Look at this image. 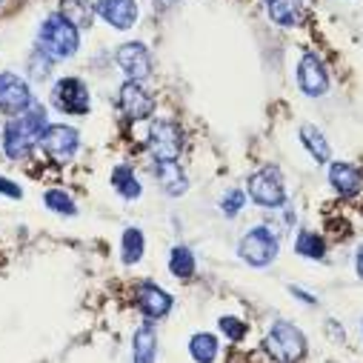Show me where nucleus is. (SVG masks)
Returning <instances> with one entry per match:
<instances>
[{
  "mask_svg": "<svg viewBox=\"0 0 363 363\" xmlns=\"http://www.w3.org/2000/svg\"><path fill=\"white\" fill-rule=\"evenodd\" d=\"M35 106L29 83L15 72H0V115L18 118Z\"/></svg>",
  "mask_w": 363,
  "mask_h": 363,
  "instance_id": "1a4fd4ad",
  "label": "nucleus"
},
{
  "mask_svg": "<svg viewBox=\"0 0 363 363\" xmlns=\"http://www.w3.org/2000/svg\"><path fill=\"white\" fill-rule=\"evenodd\" d=\"M295 252L306 260H323L326 257V240L312 229H301L295 238Z\"/></svg>",
  "mask_w": 363,
  "mask_h": 363,
  "instance_id": "b1692460",
  "label": "nucleus"
},
{
  "mask_svg": "<svg viewBox=\"0 0 363 363\" xmlns=\"http://www.w3.org/2000/svg\"><path fill=\"white\" fill-rule=\"evenodd\" d=\"M95 15L106 26H112L118 32H126V29H132L138 23L140 9H138V0H98Z\"/></svg>",
  "mask_w": 363,
  "mask_h": 363,
  "instance_id": "4468645a",
  "label": "nucleus"
},
{
  "mask_svg": "<svg viewBox=\"0 0 363 363\" xmlns=\"http://www.w3.org/2000/svg\"><path fill=\"white\" fill-rule=\"evenodd\" d=\"M246 192L252 198V203H257L260 209H284L289 201L286 184H284V172L278 166H260L249 174L246 180Z\"/></svg>",
  "mask_w": 363,
  "mask_h": 363,
  "instance_id": "20e7f679",
  "label": "nucleus"
},
{
  "mask_svg": "<svg viewBox=\"0 0 363 363\" xmlns=\"http://www.w3.org/2000/svg\"><path fill=\"white\" fill-rule=\"evenodd\" d=\"M143 252H146V238L138 226H129L123 232V240H121V257L126 266H138L143 260Z\"/></svg>",
  "mask_w": 363,
  "mask_h": 363,
  "instance_id": "5701e85b",
  "label": "nucleus"
},
{
  "mask_svg": "<svg viewBox=\"0 0 363 363\" xmlns=\"http://www.w3.org/2000/svg\"><path fill=\"white\" fill-rule=\"evenodd\" d=\"M52 106L63 115H89L92 109V95L80 77H60L52 86Z\"/></svg>",
  "mask_w": 363,
  "mask_h": 363,
  "instance_id": "0eeeda50",
  "label": "nucleus"
},
{
  "mask_svg": "<svg viewBox=\"0 0 363 363\" xmlns=\"http://www.w3.org/2000/svg\"><path fill=\"white\" fill-rule=\"evenodd\" d=\"M118 106L129 121H149L155 112V98L143 89V83L138 80H126L118 92Z\"/></svg>",
  "mask_w": 363,
  "mask_h": 363,
  "instance_id": "ddd939ff",
  "label": "nucleus"
},
{
  "mask_svg": "<svg viewBox=\"0 0 363 363\" xmlns=\"http://www.w3.org/2000/svg\"><path fill=\"white\" fill-rule=\"evenodd\" d=\"M263 9L281 29H295L303 21V0H263Z\"/></svg>",
  "mask_w": 363,
  "mask_h": 363,
  "instance_id": "dca6fc26",
  "label": "nucleus"
},
{
  "mask_svg": "<svg viewBox=\"0 0 363 363\" xmlns=\"http://www.w3.org/2000/svg\"><path fill=\"white\" fill-rule=\"evenodd\" d=\"M49 126V112L43 104L35 101V106L18 118H9L6 126H4V155L9 160H26L35 146L40 143V135L43 129Z\"/></svg>",
  "mask_w": 363,
  "mask_h": 363,
  "instance_id": "f257e3e1",
  "label": "nucleus"
},
{
  "mask_svg": "<svg viewBox=\"0 0 363 363\" xmlns=\"http://www.w3.org/2000/svg\"><path fill=\"white\" fill-rule=\"evenodd\" d=\"M52 57L43 52V49H32V55H29V77L32 80H46L49 74H52Z\"/></svg>",
  "mask_w": 363,
  "mask_h": 363,
  "instance_id": "bb28decb",
  "label": "nucleus"
},
{
  "mask_svg": "<svg viewBox=\"0 0 363 363\" xmlns=\"http://www.w3.org/2000/svg\"><path fill=\"white\" fill-rule=\"evenodd\" d=\"M263 352L275 363H301L306 354V335L289 320H275L263 337Z\"/></svg>",
  "mask_w": 363,
  "mask_h": 363,
  "instance_id": "7ed1b4c3",
  "label": "nucleus"
},
{
  "mask_svg": "<svg viewBox=\"0 0 363 363\" xmlns=\"http://www.w3.org/2000/svg\"><path fill=\"white\" fill-rule=\"evenodd\" d=\"M360 335H363V320H360Z\"/></svg>",
  "mask_w": 363,
  "mask_h": 363,
  "instance_id": "473e14b6",
  "label": "nucleus"
},
{
  "mask_svg": "<svg viewBox=\"0 0 363 363\" xmlns=\"http://www.w3.org/2000/svg\"><path fill=\"white\" fill-rule=\"evenodd\" d=\"M115 60L121 66V72L126 74V80H138L143 83L146 77H152V52L146 43L140 40H126L118 46Z\"/></svg>",
  "mask_w": 363,
  "mask_h": 363,
  "instance_id": "9d476101",
  "label": "nucleus"
},
{
  "mask_svg": "<svg viewBox=\"0 0 363 363\" xmlns=\"http://www.w3.org/2000/svg\"><path fill=\"white\" fill-rule=\"evenodd\" d=\"M243 206H246V192H240V189H229V192H223V198H220V212H223L226 218L240 215Z\"/></svg>",
  "mask_w": 363,
  "mask_h": 363,
  "instance_id": "c85d7f7f",
  "label": "nucleus"
},
{
  "mask_svg": "<svg viewBox=\"0 0 363 363\" xmlns=\"http://www.w3.org/2000/svg\"><path fill=\"white\" fill-rule=\"evenodd\" d=\"M132 360L135 363H155L157 360V332L146 320L132 335Z\"/></svg>",
  "mask_w": 363,
  "mask_h": 363,
  "instance_id": "a211bd4d",
  "label": "nucleus"
},
{
  "mask_svg": "<svg viewBox=\"0 0 363 363\" xmlns=\"http://www.w3.org/2000/svg\"><path fill=\"white\" fill-rule=\"evenodd\" d=\"M109 184H112V189H115L123 201H138V198L143 195V186H140V180H138V174H135V169H132L129 163H121V166L112 169Z\"/></svg>",
  "mask_w": 363,
  "mask_h": 363,
  "instance_id": "6ab92c4d",
  "label": "nucleus"
},
{
  "mask_svg": "<svg viewBox=\"0 0 363 363\" xmlns=\"http://www.w3.org/2000/svg\"><path fill=\"white\" fill-rule=\"evenodd\" d=\"M38 49H43L52 60H69L80 49V29L66 15L55 12L38 29Z\"/></svg>",
  "mask_w": 363,
  "mask_h": 363,
  "instance_id": "f03ea898",
  "label": "nucleus"
},
{
  "mask_svg": "<svg viewBox=\"0 0 363 363\" xmlns=\"http://www.w3.org/2000/svg\"><path fill=\"white\" fill-rule=\"evenodd\" d=\"M135 303H138L140 315H143L149 323H155V320H163V318L172 312L174 298H172L163 286H157V284H152V281H143V284H138V289H135Z\"/></svg>",
  "mask_w": 363,
  "mask_h": 363,
  "instance_id": "9b49d317",
  "label": "nucleus"
},
{
  "mask_svg": "<svg viewBox=\"0 0 363 363\" xmlns=\"http://www.w3.org/2000/svg\"><path fill=\"white\" fill-rule=\"evenodd\" d=\"M329 186L335 189L337 198L352 201L363 189V172L346 160H335V163H329Z\"/></svg>",
  "mask_w": 363,
  "mask_h": 363,
  "instance_id": "2eb2a0df",
  "label": "nucleus"
},
{
  "mask_svg": "<svg viewBox=\"0 0 363 363\" xmlns=\"http://www.w3.org/2000/svg\"><path fill=\"white\" fill-rule=\"evenodd\" d=\"M289 292H292V298H298V301H303L306 306H315L318 303V298H312L306 289H301V286H289Z\"/></svg>",
  "mask_w": 363,
  "mask_h": 363,
  "instance_id": "7c9ffc66",
  "label": "nucleus"
},
{
  "mask_svg": "<svg viewBox=\"0 0 363 363\" xmlns=\"http://www.w3.org/2000/svg\"><path fill=\"white\" fill-rule=\"evenodd\" d=\"M169 272H172L174 278H180V281H189L195 272H198L195 252L189 246H184V243L172 246V252H169Z\"/></svg>",
  "mask_w": 363,
  "mask_h": 363,
  "instance_id": "aec40b11",
  "label": "nucleus"
},
{
  "mask_svg": "<svg viewBox=\"0 0 363 363\" xmlns=\"http://www.w3.org/2000/svg\"><path fill=\"white\" fill-rule=\"evenodd\" d=\"M278 252H281L278 235L272 232L269 226H263V223L255 226V229H249V232L240 238V243H238L240 260L249 263V266H255V269H266L269 263H275Z\"/></svg>",
  "mask_w": 363,
  "mask_h": 363,
  "instance_id": "39448f33",
  "label": "nucleus"
},
{
  "mask_svg": "<svg viewBox=\"0 0 363 363\" xmlns=\"http://www.w3.org/2000/svg\"><path fill=\"white\" fill-rule=\"evenodd\" d=\"M354 272H357V278H363V243H360V249L354 252Z\"/></svg>",
  "mask_w": 363,
  "mask_h": 363,
  "instance_id": "2f4dec72",
  "label": "nucleus"
},
{
  "mask_svg": "<svg viewBox=\"0 0 363 363\" xmlns=\"http://www.w3.org/2000/svg\"><path fill=\"white\" fill-rule=\"evenodd\" d=\"M0 195H6V198H12V201H21V198H23V189L15 184L12 177L0 174Z\"/></svg>",
  "mask_w": 363,
  "mask_h": 363,
  "instance_id": "c756f323",
  "label": "nucleus"
},
{
  "mask_svg": "<svg viewBox=\"0 0 363 363\" xmlns=\"http://www.w3.org/2000/svg\"><path fill=\"white\" fill-rule=\"evenodd\" d=\"M43 155L55 163H69L77 149H80V132L74 126H66V123H49L40 135V143Z\"/></svg>",
  "mask_w": 363,
  "mask_h": 363,
  "instance_id": "6e6552de",
  "label": "nucleus"
},
{
  "mask_svg": "<svg viewBox=\"0 0 363 363\" xmlns=\"http://www.w3.org/2000/svg\"><path fill=\"white\" fill-rule=\"evenodd\" d=\"M60 15H66L77 29H89L95 21V4L92 0H63V9Z\"/></svg>",
  "mask_w": 363,
  "mask_h": 363,
  "instance_id": "393cba45",
  "label": "nucleus"
},
{
  "mask_svg": "<svg viewBox=\"0 0 363 363\" xmlns=\"http://www.w3.org/2000/svg\"><path fill=\"white\" fill-rule=\"evenodd\" d=\"M146 149H149L155 163L177 160L180 152H184V129H180L174 121H169V118L152 121L149 135H146Z\"/></svg>",
  "mask_w": 363,
  "mask_h": 363,
  "instance_id": "423d86ee",
  "label": "nucleus"
},
{
  "mask_svg": "<svg viewBox=\"0 0 363 363\" xmlns=\"http://www.w3.org/2000/svg\"><path fill=\"white\" fill-rule=\"evenodd\" d=\"M189 354L195 363H215L220 354V340L212 332H198L189 340Z\"/></svg>",
  "mask_w": 363,
  "mask_h": 363,
  "instance_id": "4be33fe9",
  "label": "nucleus"
},
{
  "mask_svg": "<svg viewBox=\"0 0 363 363\" xmlns=\"http://www.w3.org/2000/svg\"><path fill=\"white\" fill-rule=\"evenodd\" d=\"M301 143L306 146V152L312 155L315 163H329V157H332V146H329V140L323 138V132H320L318 126L303 123V126H301Z\"/></svg>",
  "mask_w": 363,
  "mask_h": 363,
  "instance_id": "412c9836",
  "label": "nucleus"
},
{
  "mask_svg": "<svg viewBox=\"0 0 363 363\" xmlns=\"http://www.w3.org/2000/svg\"><path fill=\"white\" fill-rule=\"evenodd\" d=\"M155 174H157V184L160 189L169 195V198H180L186 189H189V180H186V172L177 160H169V163H155Z\"/></svg>",
  "mask_w": 363,
  "mask_h": 363,
  "instance_id": "f3484780",
  "label": "nucleus"
},
{
  "mask_svg": "<svg viewBox=\"0 0 363 363\" xmlns=\"http://www.w3.org/2000/svg\"><path fill=\"white\" fill-rule=\"evenodd\" d=\"M43 203H46V209L55 212V215H66V218H74V215H77L74 198H72L66 189H46V192H43Z\"/></svg>",
  "mask_w": 363,
  "mask_h": 363,
  "instance_id": "a878e982",
  "label": "nucleus"
},
{
  "mask_svg": "<svg viewBox=\"0 0 363 363\" xmlns=\"http://www.w3.org/2000/svg\"><path fill=\"white\" fill-rule=\"evenodd\" d=\"M0 4H4V0H0Z\"/></svg>",
  "mask_w": 363,
  "mask_h": 363,
  "instance_id": "72a5a7b5",
  "label": "nucleus"
},
{
  "mask_svg": "<svg viewBox=\"0 0 363 363\" xmlns=\"http://www.w3.org/2000/svg\"><path fill=\"white\" fill-rule=\"evenodd\" d=\"M298 86L306 98H323L329 92V72L315 52H306L298 63Z\"/></svg>",
  "mask_w": 363,
  "mask_h": 363,
  "instance_id": "f8f14e48",
  "label": "nucleus"
},
{
  "mask_svg": "<svg viewBox=\"0 0 363 363\" xmlns=\"http://www.w3.org/2000/svg\"><path fill=\"white\" fill-rule=\"evenodd\" d=\"M218 329L226 335V340H232V343H240L246 335H249V326L240 320V318H235V315H223L220 320H218Z\"/></svg>",
  "mask_w": 363,
  "mask_h": 363,
  "instance_id": "cd10ccee",
  "label": "nucleus"
}]
</instances>
